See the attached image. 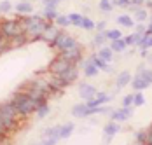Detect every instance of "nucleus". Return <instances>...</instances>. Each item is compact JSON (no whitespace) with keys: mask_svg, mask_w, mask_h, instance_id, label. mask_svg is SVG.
Masks as SVG:
<instances>
[{"mask_svg":"<svg viewBox=\"0 0 152 145\" xmlns=\"http://www.w3.org/2000/svg\"><path fill=\"white\" fill-rule=\"evenodd\" d=\"M0 117H2V121L5 122V126L9 128V131L16 128V124H18V117L19 116V112L16 110V107L12 105V102L9 100V102H4L0 103Z\"/></svg>","mask_w":152,"mask_h":145,"instance_id":"obj_3","label":"nucleus"},{"mask_svg":"<svg viewBox=\"0 0 152 145\" xmlns=\"http://www.w3.org/2000/svg\"><path fill=\"white\" fill-rule=\"evenodd\" d=\"M145 105V96L142 91H135L133 93V107H143Z\"/></svg>","mask_w":152,"mask_h":145,"instance_id":"obj_37","label":"nucleus"},{"mask_svg":"<svg viewBox=\"0 0 152 145\" xmlns=\"http://www.w3.org/2000/svg\"><path fill=\"white\" fill-rule=\"evenodd\" d=\"M7 131H9V128L5 126V122H4L2 117H0V138H4V136L7 135Z\"/></svg>","mask_w":152,"mask_h":145,"instance_id":"obj_45","label":"nucleus"},{"mask_svg":"<svg viewBox=\"0 0 152 145\" xmlns=\"http://www.w3.org/2000/svg\"><path fill=\"white\" fill-rule=\"evenodd\" d=\"M60 131H61V124H56V126L46 128V130L42 131V136H44V138H54V140H60Z\"/></svg>","mask_w":152,"mask_h":145,"instance_id":"obj_26","label":"nucleus"},{"mask_svg":"<svg viewBox=\"0 0 152 145\" xmlns=\"http://www.w3.org/2000/svg\"><path fill=\"white\" fill-rule=\"evenodd\" d=\"M96 93H98V89L89 84V82H80L79 84V94H80V98L84 100V102H89L93 100L94 96H96Z\"/></svg>","mask_w":152,"mask_h":145,"instance_id":"obj_12","label":"nucleus"},{"mask_svg":"<svg viewBox=\"0 0 152 145\" xmlns=\"http://www.w3.org/2000/svg\"><path fill=\"white\" fill-rule=\"evenodd\" d=\"M56 144H58V140H54V138H44V140H40L39 145H56Z\"/></svg>","mask_w":152,"mask_h":145,"instance_id":"obj_47","label":"nucleus"},{"mask_svg":"<svg viewBox=\"0 0 152 145\" xmlns=\"http://www.w3.org/2000/svg\"><path fill=\"white\" fill-rule=\"evenodd\" d=\"M145 35H152V23H147V31Z\"/></svg>","mask_w":152,"mask_h":145,"instance_id":"obj_51","label":"nucleus"},{"mask_svg":"<svg viewBox=\"0 0 152 145\" xmlns=\"http://www.w3.org/2000/svg\"><path fill=\"white\" fill-rule=\"evenodd\" d=\"M11 11H12V2L2 0V2H0V14H9Z\"/></svg>","mask_w":152,"mask_h":145,"instance_id":"obj_40","label":"nucleus"},{"mask_svg":"<svg viewBox=\"0 0 152 145\" xmlns=\"http://www.w3.org/2000/svg\"><path fill=\"white\" fill-rule=\"evenodd\" d=\"M145 0H131V5H137V7H143Z\"/></svg>","mask_w":152,"mask_h":145,"instance_id":"obj_49","label":"nucleus"},{"mask_svg":"<svg viewBox=\"0 0 152 145\" xmlns=\"http://www.w3.org/2000/svg\"><path fill=\"white\" fill-rule=\"evenodd\" d=\"M94 26H96V23L93 21L89 16H82V26H80V28L86 30V31H93Z\"/></svg>","mask_w":152,"mask_h":145,"instance_id":"obj_36","label":"nucleus"},{"mask_svg":"<svg viewBox=\"0 0 152 145\" xmlns=\"http://www.w3.org/2000/svg\"><path fill=\"white\" fill-rule=\"evenodd\" d=\"M122 130V126H121V122H115V121H108L105 126H103V135H108V136H115L117 133H121Z\"/></svg>","mask_w":152,"mask_h":145,"instance_id":"obj_20","label":"nucleus"},{"mask_svg":"<svg viewBox=\"0 0 152 145\" xmlns=\"http://www.w3.org/2000/svg\"><path fill=\"white\" fill-rule=\"evenodd\" d=\"M49 110H51V107H49V102L47 103H42V105H39V108H37V117L39 119H46L49 116Z\"/></svg>","mask_w":152,"mask_h":145,"instance_id":"obj_35","label":"nucleus"},{"mask_svg":"<svg viewBox=\"0 0 152 145\" xmlns=\"http://www.w3.org/2000/svg\"><path fill=\"white\" fill-rule=\"evenodd\" d=\"M54 25H56V26H60L61 30H65V28H68V26H72V23H70V18H68V14H60L58 18H56Z\"/></svg>","mask_w":152,"mask_h":145,"instance_id":"obj_32","label":"nucleus"},{"mask_svg":"<svg viewBox=\"0 0 152 145\" xmlns=\"http://www.w3.org/2000/svg\"><path fill=\"white\" fill-rule=\"evenodd\" d=\"M96 54L103 59V61H107V63H112V59H114V54H115V53H114L108 45H103L102 49H98V53H96Z\"/></svg>","mask_w":152,"mask_h":145,"instance_id":"obj_27","label":"nucleus"},{"mask_svg":"<svg viewBox=\"0 0 152 145\" xmlns=\"http://www.w3.org/2000/svg\"><path fill=\"white\" fill-rule=\"evenodd\" d=\"M149 14H151V11H147L145 7H137V11L133 12V19H135V23H145V21H149Z\"/></svg>","mask_w":152,"mask_h":145,"instance_id":"obj_25","label":"nucleus"},{"mask_svg":"<svg viewBox=\"0 0 152 145\" xmlns=\"http://www.w3.org/2000/svg\"><path fill=\"white\" fill-rule=\"evenodd\" d=\"M42 16H44V19H46V21H49V23H54V21H56V18L60 16V12H58V9H49V7H44V12H42Z\"/></svg>","mask_w":152,"mask_h":145,"instance_id":"obj_30","label":"nucleus"},{"mask_svg":"<svg viewBox=\"0 0 152 145\" xmlns=\"http://www.w3.org/2000/svg\"><path fill=\"white\" fill-rule=\"evenodd\" d=\"M147 145H152V144H147Z\"/></svg>","mask_w":152,"mask_h":145,"instance_id":"obj_55","label":"nucleus"},{"mask_svg":"<svg viewBox=\"0 0 152 145\" xmlns=\"http://www.w3.org/2000/svg\"><path fill=\"white\" fill-rule=\"evenodd\" d=\"M21 18V23H23V28L25 33L30 40H40L42 39V33L47 28L49 21L44 19L42 14H30V16H19Z\"/></svg>","mask_w":152,"mask_h":145,"instance_id":"obj_1","label":"nucleus"},{"mask_svg":"<svg viewBox=\"0 0 152 145\" xmlns=\"http://www.w3.org/2000/svg\"><path fill=\"white\" fill-rule=\"evenodd\" d=\"M68 67H72V65H70V63H68V61H66L65 58H61L60 54H58L56 58H54L53 61H51V63H49V67H47V72L53 73V75H60V73H61V72H65Z\"/></svg>","mask_w":152,"mask_h":145,"instance_id":"obj_8","label":"nucleus"},{"mask_svg":"<svg viewBox=\"0 0 152 145\" xmlns=\"http://www.w3.org/2000/svg\"><path fill=\"white\" fill-rule=\"evenodd\" d=\"M137 73L138 75H142L149 84H152V68H147L145 65H140V67L137 68Z\"/></svg>","mask_w":152,"mask_h":145,"instance_id":"obj_31","label":"nucleus"},{"mask_svg":"<svg viewBox=\"0 0 152 145\" xmlns=\"http://www.w3.org/2000/svg\"><path fill=\"white\" fill-rule=\"evenodd\" d=\"M131 79H133V75L128 72V70L119 72V73H117V77H115V91H121L124 86H129Z\"/></svg>","mask_w":152,"mask_h":145,"instance_id":"obj_16","label":"nucleus"},{"mask_svg":"<svg viewBox=\"0 0 152 145\" xmlns=\"http://www.w3.org/2000/svg\"><path fill=\"white\" fill-rule=\"evenodd\" d=\"M61 2H68V0H61Z\"/></svg>","mask_w":152,"mask_h":145,"instance_id":"obj_54","label":"nucleus"},{"mask_svg":"<svg viewBox=\"0 0 152 145\" xmlns=\"http://www.w3.org/2000/svg\"><path fill=\"white\" fill-rule=\"evenodd\" d=\"M79 72H80V70H79V65H72V67H68L65 72H61L58 77H60L66 86H70V84L77 82V79H79Z\"/></svg>","mask_w":152,"mask_h":145,"instance_id":"obj_9","label":"nucleus"},{"mask_svg":"<svg viewBox=\"0 0 152 145\" xmlns=\"http://www.w3.org/2000/svg\"><path fill=\"white\" fill-rule=\"evenodd\" d=\"M82 53H84V47L80 45V44H77L75 47H72V49H68V51H63V53H58L61 58H65L70 65H79L80 61H82Z\"/></svg>","mask_w":152,"mask_h":145,"instance_id":"obj_6","label":"nucleus"},{"mask_svg":"<svg viewBox=\"0 0 152 145\" xmlns=\"http://www.w3.org/2000/svg\"><path fill=\"white\" fill-rule=\"evenodd\" d=\"M26 40H28L26 33H19V35H16V37H12V39H9V42H11V49H16V47L25 45Z\"/></svg>","mask_w":152,"mask_h":145,"instance_id":"obj_28","label":"nucleus"},{"mask_svg":"<svg viewBox=\"0 0 152 145\" xmlns=\"http://www.w3.org/2000/svg\"><path fill=\"white\" fill-rule=\"evenodd\" d=\"M107 42H108V39H107L105 31H96L94 35H93L91 39V45L98 51V49H102L103 45H107Z\"/></svg>","mask_w":152,"mask_h":145,"instance_id":"obj_21","label":"nucleus"},{"mask_svg":"<svg viewBox=\"0 0 152 145\" xmlns=\"http://www.w3.org/2000/svg\"><path fill=\"white\" fill-rule=\"evenodd\" d=\"M0 33L7 39H12L19 33H25L23 28V23H21V18L18 16L16 19H2L0 21Z\"/></svg>","mask_w":152,"mask_h":145,"instance_id":"obj_4","label":"nucleus"},{"mask_svg":"<svg viewBox=\"0 0 152 145\" xmlns=\"http://www.w3.org/2000/svg\"><path fill=\"white\" fill-rule=\"evenodd\" d=\"M108 47L114 51V53H119V54H122V53H126L128 51V44H126V40H124V37L122 39H117V40H110L108 42Z\"/></svg>","mask_w":152,"mask_h":145,"instance_id":"obj_22","label":"nucleus"},{"mask_svg":"<svg viewBox=\"0 0 152 145\" xmlns=\"http://www.w3.org/2000/svg\"><path fill=\"white\" fill-rule=\"evenodd\" d=\"M88 58L91 59L93 63H94V65L100 68V72H105V73H112V72H114L112 65H110V63H107V61H103V59L100 58L96 53H94V54H91V56H88Z\"/></svg>","mask_w":152,"mask_h":145,"instance_id":"obj_18","label":"nucleus"},{"mask_svg":"<svg viewBox=\"0 0 152 145\" xmlns=\"http://www.w3.org/2000/svg\"><path fill=\"white\" fill-rule=\"evenodd\" d=\"M147 23H152V11H151V14H149V21Z\"/></svg>","mask_w":152,"mask_h":145,"instance_id":"obj_52","label":"nucleus"},{"mask_svg":"<svg viewBox=\"0 0 152 145\" xmlns=\"http://www.w3.org/2000/svg\"><path fill=\"white\" fill-rule=\"evenodd\" d=\"M98 9H100L103 14H110V12L114 11V4H112V0H100Z\"/></svg>","mask_w":152,"mask_h":145,"instance_id":"obj_33","label":"nucleus"},{"mask_svg":"<svg viewBox=\"0 0 152 145\" xmlns=\"http://www.w3.org/2000/svg\"><path fill=\"white\" fill-rule=\"evenodd\" d=\"M105 35L108 40H117V39H122V31L119 28H107Z\"/></svg>","mask_w":152,"mask_h":145,"instance_id":"obj_34","label":"nucleus"},{"mask_svg":"<svg viewBox=\"0 0 152 145\" xmlns=\"http://www.w3.org/2000/svg\"><path fill=\"white\" fill-rule=\"evenodd\" d=\"M117 25L119 26H124V28H135V19H133V16L131 14H128V12H124V14H119L117 16Z\"/></svg>","mask_w":152,"mask_h":145,"instance_id":"obj_23","label":"nucleus"},{"mask_svg":"<svg viewBox=\"0 0 152 145\" xmlns=\"http://www.w3.org/2000/svg\"><path fill=\"white\" fill-rule=\"evenodd\" d=\"M112 94H108V93H105V91H98L96 93V96L93 98V100H89L88 103V107L89 108H94V107H100V105H108V103L112 102Z\"/></svg>","mask_w":152,"mask_h":145,"instance_id":"obj_13","label":"nucleus"},{"mask_svg":"<svg viewBox=\"0 0 152 145\" xmlns=\"http://www.w3.org/2000/svg\"><path fill=\"white\" fill-rule=\"evenodd\" d=\"M68 18H70L72 26H77V28H80V26H82V14H79V12H70Z\"/></svg>","mask_w":152,"mask_h":145,"instance_id":"obj_38","label":"nucleus"},{"mask_svg":"<svg viewBox=\"0 0 152 145\" xmlns=\"http://www.w3.org/2000/svg\"><path fill=\"white\" fill-rule=\"evenodd\" d=\"M77 40L74 35H70L68 31H65V30H61L60 33H58V37L54 39V42L51 44V47H54L58 53H63V51H68V49H72V47H75L77 45Z\"/></svg>","mask_w":152,"mask_h":145,"instance_id":"obj_5","label":"nucleus"},{"mask_svg":"<svg viewBox=\"0 0 152 145\" xmlns=\"http://www.w3.org/2000/svg\"><path fill=\"white\" fill-rule=\"evenodd\" d=\"M46 79L49 81V84H51V89H53V93H54V94H60V93H63V91L68 87V86H66V84H65V82H63V81L60 79V77H58V75H53V73L47 72Z\"/></svg>","mask_w":152,"mask_h":145,"instance_id":"obj_14","label":"nucleus"},{"mask_svg":"<svg viewBox=\"0 0 152 145\" xmlns=\"http://www.w3.org/2000/svg\"><path fill=\"white\" fill-rule=\"evenodd\" d=\"M138 49H152V35H143L142 42L137 45Z\"/></svg>","mask_w":152,"mask_h":145,"instance_id":"obj_39","label":"nucleus"},{"mask_svg":"<svg viewBox=\"0 0 152 145\" xmlns=\"http://www.w3.org/2000/svg\"><path fill=\"white\" fill-rule=\"evenodd\" d=\"M135 142H140V144H147V130H142L135 133Z\"/></svg>","mask_w":152,"mask_h":145,"instance_id":"obj_41","label":"nucleus"},{"mask_svg":"<svg viewBox=\"0 0 152 145\" xmlns=\"http://www.w3.org/2000/svg\"><path fill=\"white\" fill-rule=\"evenodd\" d=\"M16 12H18V16H30L33 14V5H31L28 0H19L18 4L14 5Z\"/></svg>","mask_w":152,"mask_h":145,"instance_id":"obj_17","label":"nucleus"},{"mask_svg":"<svg viewBox=\"0 0 152 145\" xmlns=\"http://www.w3.org/2000/svg\"><path fill=\"white\" fill-rule=\"evenodd\" d=\"M149 51L151 49H140V58H143V59H147L151 54H149Z\"/></svg>","mask_w":152,"mask_h":145,"instance_id":"obj_48","label":"nucleus"},{"mask_svg":"<svg viewBox=\"0 0 152 145\" xmlns=\"http://www.w3.org/2000/svg\"><path fill=\"white\" fill-rule=\"evenodd\" d=\"M129 86L133 87V91H145V89H147V87H151L152 84H149L142 75L135 73V75H133V79H131V82H129Z\"/></svg>","mask_w":152,"mask_h":145,"instance_id":"obj_19","label":"nucleus"},{"mask_svg":"<svg viewBox=\"0 0 152 145\" xmlns=\"http://www.w3.org/2000/svg\"><path fill=\"white\" fill-rule=\"evenodd\" d=\"M133 31H137V33H140V35H145V31H147V25H145V23H137L135 28H133Z\"/></svg>","mask_w":152,"mask_h":145,"instance_id":"obj_44","label":"nucleus"},{"mask_svg":"<svg viewBox=\"0 0 152 145\" xmlns=\"http://www.w3.org/2000/svg\"><path fill=\"white\" fill-rule=\"evenodd\" d=\"M142 37H143V35H140V33H137V31H133V33L126 35V37H124V40H126V44H128V45L137 47L138 44L142 42Z\"/></svg>","mask_w":152,"mask_h":145,"instance_id":"obj_29","label":"nucleus"},{"mask_svg":"<svg viewBox=\"0 0 152 145\" xmlns=\"http://www.w3.org/2000/svg\"><path fill=\"white\" fill-rule=\"evenodd\" d=\"M60 31H61L60 26H56L54 23H49V25H47V28L44 30V33H42V39H40V40H44V42H47L49 45H51V44L54 42V39L58 37V33H60Z\"/></svg>","mask_w":152,"mask_h":145,"instance_id":"obj_15","label":"nucleus"},{"mask_svg":"<svg viewBox=\"0 0 152 145\" xmlns=\"http://www.w3.org/2000/svg\"><path fill=\"white\" fill-rule=\"evenodd\" d=\"M28 2H30V0H28Z\"/></svg>","mask_w":152,"mask_h":145,"instance_id":"obj_56","label":"nucleus"},{"mask_svg":"<svg viewBox=\"0 0 152 145\" xmlns=\"http://www.w3.org/2000/svg\"><path fill=\"white\" fill-rule=\"evenodd\" d=\"M79 67L82 68L84 77H88V79H93V77H96V75L100 73V68H98V67H96L89 58H84L80 63H79Z\"/></svg>","mask_w":152,"mask_h":145,"instance_id":"obj_11","label":"nucleus"},{"mask_svg":"<svg viewBox=\"0 0 152 145\" xmlns=\"http://www.w3.org/2000/svg\"><path fill=\"white\" fill-rule=\"evenodd\" d=\"M94 30H96V31H105L107 30V21H98L96 26H94Z\"/></svg>","mask_w":152,"mask_h":145,"instance_id":"obj_46","label":"nucleus"},{"mask_svg":"<svg viewBox=\"0 0 152 145\" xmlns=\"http://www.w3.org/2000/svg\"><path fill=\"white\" fill-rule=\"evenodd\" d=\"M133 108L135 107H121V108H115L110 112V121H115V122H126L133 117Z\"/></svg>","mask_w":152,"mask_h":145,"instance_id":"obj_7","label":"nucleus"},{"mask_svg":"<svg viewBox=\"0 0 152 145\" xmlns=\"http://www.w3.org/2000/svg\"><path fill=\"white\" fill-rule=\"evenodd\" d=\"M42 2V5L44 7H49V9H58V5H60L61 0H40Z\"/></svg>","mask_w":152,"mask_h":145,"instance_id":"obj_42","label":"nucleus"},{"mask_svg":"<svg viewBox=\"0 0 152 145\" xmlns=\"http://www.w3.org/2000/svg\"><path fill=\"white\" fill-rule=\"evenodd\" d=\"M143 7H145L147 11H152V0H145V4H143Z\"/></svg>","mask_w":152,"mask_h":145,"instance_id":"obj_50","label":"nucleus"},{"mask_svg":"<svg viewBox=\"0 0 152 145\" xmlns=\"http://www.w3.org/2000/svg\"><path fill=\"white\" fill-rule=\"evenodd\" d=\"M75 131V124L74 122H65L61 124V131H60V140H68Z\"/></svg>","mask_w":152,"mask_h":145,"instance_id":"obj_24","label":"nucleus"},{"mask_svg":"<svg viewBox=\"0 0 152 145\" xmlns=\"http://www.w3.org/2000/svg\"><path fill=\"white\" fill-rule=\"evenodd\" d=\"M72 116L77 119H89L93 117V108H89L86 102H80L72 107Z\"/></svg>","mask_w":152,"mask_h":145,"instance_id":"obj_10","label":"nucleus"},{"mask_svg":"<svg viewBox=\"0 0 152 145\" xmlns=\"http://www.w3.org/2000/svg\"><path fill=\"white\" fill-rule=\"evenodd\" d=\"M133 145H147V144H140V142H135Z\"/></svg>","mask_w":152,"mask_h":145,"instance_id":"obj_53","label":"nucleus"},{"mask_svg":"<svg viewBox=\"0 0 152 145\" xmlns=\"http://www.w3.org/2000/svg\"><path fill=\"white\" fill-rule=\"evenodd\" d=\"M121 107H133V94H124L121 98Z\"/></svg>","mask_w":152,"mask_h":145,"instance_id":"obj_43","label":"nucleus"},{"mask_svg":"<svg viewBox=\"0 0 152 145\" xmlns=\"http://www.w3.org/2000/svg\"><path fill=\"white\" fill-rule=\"evenodd\" d=\"M11 102H12V105L16 107V110L19 112V116L21 117L31 116V114L37 112V108H39V102L33 100L23 87L16 89L14 93L11 94Z\"/></svg>","mask_w":152,"mask_h":145,"instance_id":"obj_2","label":"nucleus"}]
</instances>
